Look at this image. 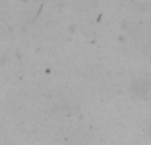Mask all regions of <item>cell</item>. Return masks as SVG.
Returning a JSON list of instances; mask_svg holds the SVG:
<instances>
[{
	"mask_svg": "<svg viewBox=\"0 0 151 145\" xmlns=\"http://www.w3.org/2000/svg\"><path fill=\"white\" fill-rule=\"evenodd\" d=\"M150 88V81L147 80V77H137L131 83V92L135 93L137 96H142L149 91Z\"/></svg>",
	"mask_w": 151,
	"mask_h": 145,
	"instance_id": "cell-1",
	"label": "cell"
}]
</instances>
